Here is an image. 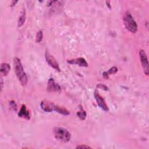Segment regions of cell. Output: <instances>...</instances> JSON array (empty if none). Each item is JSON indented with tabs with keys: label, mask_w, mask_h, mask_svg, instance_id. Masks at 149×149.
Returning <instances> with one entry per match:
<instances>
[{
	"label": "cell",
	"mask_w": 149,
	"mask_h": 149,
	"mask_svg": "<svg viewBox=\"0 0 149 149\" xmlns=\"http://www.w3.org/2000/svg\"><path fill=\"white\" fill-rule=\"evenodd\" d=\"M9 104H10V107H12V108L16 112L17 108V105H16L15 101H14L13 100H11V101H9Z\"/></svg>",
	"instance_id": "cell-16"
},
{
	"label": "cell",
	"mask_w": 149,
	"mask_h": 149,
	"mask_svg": "<svg viewBox=\"0 0 149 149\" xmlns=\"http://www.w3.org/2000/svg\"><path fill=\"white\" fill-rule=\"evenodd\" d=\"M76 148H91V147L86 145H79L76 147Z\"/></svg>",
	"instance_id": "cell-18"
},
{
	"label": "cell",
	"mask_w": 149,
	"mask_h": 149,
	"mask_svg": "<svg viewBox=\"0 0 149 149\" xmlns=\"http://www.w3.org/2000/svg\"><path fill=\"white\" fill-rule=\"evenodd\" d=\"M117 72H118V68L116 67H115V66H113L110 69H109L108 71L104 72L103 73V76L105 79H108L109 75L112 74H115Z\"/></svg>",
	"instance_id": "cell-13"
},
{
	"label": "cell",
	"mask_w": 149,
	"mask_h": 149,
	"mask_svg": "<svg viewBox=\"0 0 149 149\" xmlns=\"http://www.w3.org/2000/svg\"><path fill=\"white\" fill-rule=\"evenodd\" d=\"M1 90L2 89V88H3V81H2V79H1Z\"/></svg>",
	"instance_id": "cell-20"
},
{
	"label": "cell",
	"mask_w": 149,
	"mask_h": 149,
	"mask_svg": "<svg viewBox=\"0 0 149 149\" xmlns=\"http://www.w3.org/2000/svg\"><path fill=\"white\" fill-rule=\"evenodd\" d=\"M10 66L7 63H2L1 65V73L2 76H6L10 71Z\"/></svg>",
	"instance_id": "cell-12"
},
{
	"label": "cell",
	"mask_w": 149,
	"mask_h": 149,
	"mask_svg": "<svg viewBox=\"0 0 149 149\" xmlns=\"http://www.w3.org/2000/svg\"><path fill=\"white\" fill-rule=\"evenodd\" d=\"M77 116L81 120H84L86 119V112L82 108V107H80V110L77 112Z\"/></svg>",
	"instance_id": "cell-14"
},
{
	"label": "cell",
	"mask_w": 149,
	"mask_h": 149,
	"mask_svg": "<svg viewBox=\"0 0 149 149\" xmlns=\"http://www.w3.org/2000/svg\"><path fill=\"white\" fill-rule=\"evenodd\" d=\"M55 138L63 143H68L70 139V133L66 129L62 127H56L54 129Z\"/></svg>",
	"instance_id": "cell-3"
},
{
	"label": "cell",
	"mask_w": 149,
	"mask_h": 149,
	"mask_svg": "<svg viewBox=\"0 0 149 149\" xmlns=\"http://www.w3.org/2000/svg\"><path fill=\"white\" fill-rule=\"evenodd\" d=\"M26 13L25 9L23 8L21 11L20 15L19 17L18 22H17V26L19 27L22 26L24 24L26 21Z\"/></svg>",
	"instance_id": "cell-11"
},
{
	"label": "cell",
	"mask_w": 149,
	"mask_h": 149,
	"mask_svg": "<svg viewBox=\"0 0 149 149\" xmlns=\"http://www.w3.org/2000/svg\"><path fill=\"white\" fill-rule=\"evenodd\" d=\"M18 116L20 118H24L26 119H30V115L29 112L27 110L26 107L24 104L22 105V107L18 113Z\"/></svg>",
	"instance_id": "cell-10"
},
{
	"label": "cell",
	"mask_w": 149,
	"mask_h": 149,
	"mask_svg": "<svg viewBox=\"0 0 149 149\" xmlns=\"http://www.w3.org/2000/svg\"><path fill=\"white\" fill-rule=\"evenodd\" d=\"M94 97L95 99L97 101V103L98 104V105L102 109H103L104 111H109V108L108 105H107L105 100L104 99V98L100 94L99 92L97 90H95L94 92Z\"/></svg>",
	"instance_id": "cell-7"
},
{
	"label": "cell",
	"mask_w": 149,
	"mask_h": 149,
	"mask_svg": "<svg viewBox=\"0 0 149 149\" xmlns=\"http://www.w3.org/2000/svg\"><path fill=\"white\" fill-rule=\"evenodd\" d=\"M43 37V33L42 30H39L36 34V42H40L42 39Z\"/></svg>",
	"instance_id": "cell-15"
},
{
	"label": "cell",
	"mask_w": 149,
	"mask_h": 149,
	"mask_svg": "<svg viewBox=\"0 0 149 149\" xmlns=\"http://www.w3.org/2000/svg\"><path fill=\"white\" fill-rule=\"evenodd\" d=\"M41 109L47 112H51L52 111H55L57 105L55 104L54 102L47 101V100H44L41 102Z\"/></svg>",
	"instance_id": "cell-6"
},
{
	"label": "cell",
	"mask_w": 149,
	"mask_h": 149,
	"mask_svg": "<svg viewBox=\"0 0 149 149\" xmlns=\"http://www.w3.org/2000/svg\"><path fill=\"white\" fill-rule=\"evenodd\" d=\"M17 2H18L17 1H12L11 2V3H10V6L11 7L15 6V5Z\"/></svg>",
	"instance_id": "cell-19"
},
{
	"label": "cell",
	"mask_w": 149,
	"mask_h": 149,
	"mask_svg": "<svg viewBox=\"0 0 149 149\" xmlns=\"http://www.w3.org/2000/svg\"><path fill=\"white\" fill-rule=\"evenodd\" d=\"M13 67L16 75L22 86H24L27 83V77L24 70L20 59L15 57L13 59Z\"/></svg>",
	"instance_id": "cell-1"
},
{
	"label": "cell",
	"mask_w": 149,
	"mask_h": 149,
	"mask_svg": "<svg viewBox=\"0 0 149 149\" xmlns=\"http://www.w3.org/2000/svg\"><path fill=\"white\" fill-rule=\"evenodd\" d=\"M139 55H140V61L141 63L144 73H145L146 75L148 76L149 73V68H148V61L146 54L144 50L140 49L139 51Z\"/></svg>",
	"instance_id": "cell-5"
},
{
	"label": "cell",
	"mask_w": 149,
	"mask_h": 149,
	"mask_svg": "<svg viewBox=\"0 0 149 149\" xmlns=\"http://www.w3.org/2000/svg\"><path fill=\"white\" fill-rule=\"evenodd\" d=\"M47 90L49 92H58L61 91V88L58 84H57L53 78H50L48 81Z\"/></svg>",
	"instance_id": "cell-8"
},
{
	"label": "cell",
	"mask_w": 149,
	"mask_h": 149,
	"mask_svg": "<svg viewBox=\"0 0 149 149\" xmlns=\"http://www.w3.org/2000/svg\"><path fill=\"white\" fill-rule=\"evenodd\" d=\"M45 57L46 61L47 63L51 66L52 68L54 69L58 70V72L61 71V69L59 67V65L58 64V62H57L56 59L54 57L53 55H52L48 51L46 50L45 53Z\"/></svg>",
	"instance_id": "cell-4"
},
{
	"label": "cell",
	"mask_w": 149,
	"mask_h": 149,
	"mask_svg": "<svg viewBox=\"0 0 149 149\" xmlns=\"http://www.w3.org/2000/svg\"><path fill=\"white\" fill-rule=\"evenodd\" d=\"M67 62L69 64L77 65L78 66L81 67H87L88 66L87 62L83 58H77L76 59H69L67 61Z\"/></svg>",
	"instance_id": "cell-9"
},
{
	"label": "cell",
	"mask_w": 149,
	"mask_h": 149,
	"mask_svg": "<svg viewBox=\"0 0 149 149\" xmlns=\"http://www.w3.org/2000/svg\"><path fill=\"white\" fill-rule=\"evenodd\" d=\"M123 21L125 28L129 31L132 33H136L138 29V26L130 12H126L125 13L123 17Z\"/></svg>",
	"instance_id": "cell-2"
},
{
	"label": "cell",
	"mask_w": 149,
	"mask_h": 149,
	"mask_svg": "<svg viewBox=\"0 0 149 149\" xmlns=\"http://www.w3.org/2000/svg\"><path fill=\"white\" fill-rule=\"evenodd\" d=\"M97 87L100 88H102V89H104L105 90H108V87H107L106 86L104 85V84H99L98 86H97Z\"/></svg>",
	"instance_id": "cell-17"
}]
</instances>
